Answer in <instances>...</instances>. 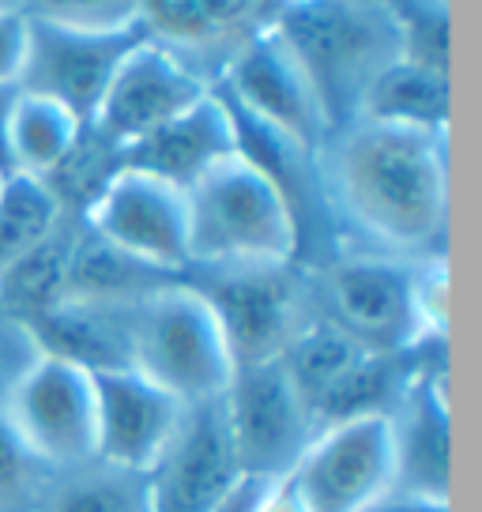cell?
I'll return each instance as SVG.
<instances>
[{
  "label": "cell",
  "instance_id": "10",
  "mask_svg": "<svg viewBox=\"0 0 482 512\" xmlns=\"http://www.w3.org/2000/svg\"><path fill=\"white\" fill-rule=\"evenodd\" d=\"M211 91V83L181 57V49L144 34L113 68L91 117V132L113 155L144 140L147 132L174 121Z\"/></svg>",
  "mask_w": 482,
  "mask_h": 512
},
{
  "label": "cell",
  "instance_id": "7",
  "mask_svg": "<svg viewBox=\"0 0 482 512\" xmlns=\"http://www.w3.org/2000/svg\"><path fill=\"white\" fill-rule=\"evenodd\" d=\"M223 418L238 471L253 482L287 479L317 433L309 403L279 358L234 369L223 396Z\"/></svg>",
  "mask_w": 482,
  "mask_h": 512
},
{
  "label": "cell",
  "instance_id": "22",
  "mask_svg": "<svg viewBox=\"0 0 482 512\" xmlns=\"http://www.w3.org/2000/svg\"><path fill=\"white\" fill-rule=\"evenodd\" d=\"M38 512H151V490L144 475L87 464L53 482L49 494L38 497Z\"/></svg>",
  "mask_w": 482,
  "mask_h": 512
},
{
  "label": "cell",
  "instance_id": "33",
  "mask_svg": "<svg viewBox=\"0 0 482 512\" xmlns=\"http://www.w3.org/2000/svg\"><path fill=\"white\" fill-rule=\"evenodd\" d=\"M4 177H8V174H4V170H0V189H4Z\"/></svg>",
  "mask_w": 482,
  "mask_h": 512
},
{
  "label": "cell",
  "instance_id": "9",
  "mask_svg": "<svg viewBox=\"0 0 482 512\" xmlns=\"http://www.w3.org/2000/svg\"><path fill=\"white\" fill-rule=\"evenodd\" d=\"M287 482L309 512H362L396 486L392 422L385 411L328 422L309 437Z\"/></svg>",
  "mask_w": 482,
  "mask_h": 512
},
{
  "label": "cell",
  "instance_id": "14",
  "mask_svg": "<svg viewBox=\"0 0 482 512\" xmlns=\"http://www.w3.org/2000/svg\"><path fill=\"white\" fill-rule=\"evenodd\" d=\"M241 482L245 475L230 448L223 400L196 403L185 411L159 467L147 475L151 512H215Z\"/></svg>",
  "mask_w": 482,
  "mask_h": 512
},
{
  "label": "cell",
  "instance_id": "12",
  "mask_svg": "<svg viewBox=\"0 0 482 512\" xmlns=\"http://www.w3.org/2000/svg\"><path fill=\"white\" fill-rule=\"evenodd\" d=\"M95 464L151 475L185 422V403L136 366L95 369Z\"/></svg>",
  "mask_w": 482,
  "mask_h": 512
},
{
  "label": "cell",
  "instance_id": "11",
  "mask_svg": "<svg viewBox=\"0 0 482 512\" xmlns=\"http://www.w3.org/2000/svg\"><path fill=\"white\" fill-rule=\"evenodd\" d=\"M332 324L373 354L422 347L415 320V264L403 256L362 253L332 260L321 275Z\"/></svg>",
  "mask_w": 482,
  "mask_h": 512
},
{
  "label": "cell",
  "instance_id": "25",
  "mask_svg": "<svg viewBox=\"0 0 482 512\" xmlns=\"http://www.w3.org/2000/svg\"><path fill=\"white\" fill-rule=\"evenodd\" d=\"M23 12L72 31H129L144 23V0H23Z\"/></svg>",
  "mask_w": 482,
  "mask_h": 512
},
{
  "label": "cell",
  "instance_id": "8",
  "mask_svg": "<svg viewBox=\"0 0 482 512\" xmlns=\"http://www.w3.org/2000/svg\"><path fill=\"white\" fill-rule=\"evenodd\" d=\"M219 95L234 110L238 121L268 132L275 140L294 147L298 155L321 151L332 136L317 91L309 87L306 72L290 57V49L275 38L272 27H260L245 38L226 68Z\"/></svg>",
  "mask_w": 482,
  "mask_h": 512
},
{
  "label": "cell",
  "instance_id": "28",
  "mask_svg": "<svg viewBox=\"0 0 482 512\" xmlns=\"http://www.w3.org/2000/svg\"><path fill=\"white\" fill-rule=\"evenodd\" d=\"M362 512H452V497L411 494V490H388Z\"/></svg>",
  "mask_w": 482,
  "mask_h": 512
},
{
  "label": "cell",
  "instance_id": "2",
  "mask_svg": "<svg viewBox=\"0 0 482 512\" xmlns=\"http://www.w3.org/2000/svg\"><path fill=\"white\" fill-rule=\"evenodd\" d=\"M268 27L306 72L332 132L354 117L373 76L403 57L388 0H275Z\"/></svg>",
  "mask_w": 482,
  "mask_h": 512
},
{
  "label": "cell",
  "instance_id": "29",
  "mask_svg": "<svg viewBox=\"0 0 482 512\" xmlns=\"http://www.w3.org/2000/svg\"><path fill=\"white\" fill-rule=\"evenodd\" d=\"M245 512H309V509L287 479H275V482H260V490L253 494Z\"/></svg>",
  "mask_w": 482,
  "mask_h": 512
},
{
  "label": "cell",
  "instance_id": "26",
  "mask_svg": "<svg viewBox=\"0 0 482 512\" xmlns=\"http://www.w3.org/2000/svg\"><path fill=\"white\" fill-rule=\"evenodd\" d=\"M42 471L46 467L27 452L12 422L0 411V512L31 509L34 494L42 490Z\"/></svg>",
  "mask_w": 482,
  "mask_h": 512
},
{
  "label": "cell",
  "instance_id": "1",
  "mask_svg": "<svg viewBox=\"0 0 482 512\" xmlns=\"http://www.w3.org/2000/svg\"><path fill=\"white\" fill-rule=\"evenodd\" d=\"M336 208L388 256H430L452 200L449 132L351 121L321 147Z\"/></svg>",
  "mask_w": 482,
  "mask_h": 512
},
{
  "label": "cell",
  "instance_id": "17",
  "mask_svg": "<svg viewBox=\"0 0 482 512\" xmlns=\"http://www.w3.org/2000/svg\"><path fill=\"white\" fill-rule=\"evenodd\" d=\"M241 151L238 117L226 106V98L211 87L208 95L193 102L185 113H177L174 121L147 132L144 140L125 147L117 162L147 170L155 177L174 181L177 189H189L196 177L208 174L215 162Z\"/></svg>",
  "mask_w": 482,
  "mask_h": 512
},
{
  "label": "cell",
  "instance_id": "6",
  "mask_svg": "<svg viewBox=\"0 0 482 512\" xmlns=\"http://www.w3.org/2000/svg\"><path fill=\"white\" fill-rule=\"evenodd\" d=\"M19 441L34 460L53 471H76L95 464V377L91 369L34 354L23 366L8 400L0 403Z\"/></svg>",
  "mask_w": 482,
  "mask_h": 512
},
{
  "label": "cell",
  "instance_id": "5",
  "mask_svg": "<svg viewBox=\"0 0 482 512\" xmlns=\"http://www.w3.org/2000/svg\"><path fill=\"white\" fill-rule=\"evenodd\" d=\"M87 234L159 275L193 268L189 200L174 181L117 162L87 200Z\"/></svg>",
  "mask_w": 482,
  "mask_h": 512
},
{
  "label": "cell",
  "instance_id": "16",
  "mask_svg": "<svg viewBox=\"0 0 482 512\" xmlns=\"http://www.w3.org/2000/svg\"><path fill=\"white\" fill-rule=\"evenodd\" d=\"M396 486L411 494L452 497V411L445 373L403 384L400 400L388 407Z\"/></svg>",
  "mask_w": 482,
  "mask_h": 512
},
{
  "label": "cell",
  "instance_id": "32",
  "mask_svg": "<svg viewBox=\"0 0 482 512\" xmlns=\"http://www.w3.org/2000/svg\"><path fill=\"white\" fill-rule=\"evenodd\" d=\"M0 8H23V0H0Z\"/></svg>",
  "mask_w": 482,
  "mask_h": 512
},
{
  "label": "cell",
  "instance_id": "21",
  "mask_svg": "<svg viewBox=\"0 0 482 512\" xmlns=\"http://www.w3.org/2000/svg\"><path fill=\"white\" fill-rule=\"evenodd\" d=\"M65 200L46 181L27 174H8L0 189V275L31 256L42 241L61 230Z\"/></svg>",
  "mask_w": 482,
  "mask_h": 512
},
{
  "label": "cell",
  "instance_id": "15",
  "mask_svg": "<svg viewBox=\"0 0 482 512\" xmlns=\"http://www.w3.org/2000/svg\"><path fill=\"white\" fill-rule=\"evenodd\" d=\"M219 313L234 366H260L283 358L287 343L302 328L294 290L283 268H245L219 272V283L204 290Z\"/></svg>",
  "mask_w": 482,
  "mask_h": 512
},
{
  "label": "cell",
  "instance_id": "13",
  "mask_svg": "<svg viewBox=\"0 0 482 512\" xmlns=\"http://www.w3.org/2000/svg\"><path fill=\"white\" fill-rule=\"evenodd\" d=\"M144 34V23L129 31H72L31 19V53L19 87L57 98L83 125H91L113 68Z\"/></svg>",
  "mask_w": 482,
  "mask_h": 512
},
{
  "label": "cell",
  "instance_id": "4",
  "mask_svg": "<svg viewBox=\"0 0 482 512\" xmlns=\"http://www.w3.org/2000/svg\"><path fill=\"white\" fill-rule=\"evenodd\" d=\"M129 366L185 407L223 400L238 369L211 298L185 283H159L132 302Z\"/></svg>",
  "mask_w": 482,
  "mask_h": 512
},
{
  "label": "cell",
  "instance_id": "31",
  "mask_svg": "<svg viewBox=\"0 0 482 512\" xmlns=\"http://www.w3.org/2000/svg\"><path fill=\"white\" fill-rule=\"evenodd\" d=\"M12 95H16V87H12V91H0V170H4V174H12V166H8V147H4V117H8Z\"/></svg>",
  "mask_w": 482,
  "mask_h": 512
},
{
  "label": "cell",
  "instance_id": "27",
  "mask_svg": "<svg viewBox=\"0 0 482 512\" xmlns=\"http://www.w3.org/2000/svg\"><path fill=\"white\" fill-rule=\"evenodd\" d=\"M27 53H31V16L23 8H0V91L19 87Z\"/></svg>",
  "mask_w": 482,
  "mask_h": 512
},
{
  "label": "cell",
  "instance_id": "3",
  "mask_svg": "<svg viewBox=\"0 0 482 512\" xmlns=\"http://www.w3.org/2000/svg\"><path fill=\"white\" fill-rule=\"evenodd\" d=\"M189 256L215 272L287 268L298 253V215L279 177L249 151L215 162L185 189Z\"/></svg>",
  "mask_w": 482,
  "mask_h": 512
},
{
  "label": "cell",
  "instance_id": "24",
  "mask_svg": "<svg viewBox=\"0 0 482 512\" xmlns=\"http://www.w3.org/2000/svg\"><path fill=\"white\" fill-rule=\"evenodd\" d=\"M68 253H72V241L57 230L31 256H23L16 268L0 275V302L19 313V320H31L34 313L57 305L65 298Z\"/></svg>",
  "mask_w": 482,
  "mask_h": 512
},
{
  "label": "cell",
  "instance_id": "18",
  "mask_svg": "<svg viewBox=\"0 0 482 512\" xmlns=\"http://www.w3.org/2000/svg\"><path fill=\"white\" fill-rule=\"evenodd\" d=\"M129 305L83 302L61 298L31 320H23V332L34 339L38 354H53L76 362L83 369L129 366Z\"/></svg>",
  "mask_w": 482,
  "mask_h": 512
},
{
  "label": "cell",
  "instance_id": "23",
  "mask_svg": "<svg viewBox=\"0 0 482 512\" xmlns=\"http://www.w3.org/2000/svg\"><path fill=\"white\" fill-rule=\"evenodd\" d=\"M260 0H144V27L166 46H204L211 38L241 27Z\"/></svg>",
  "mask_w": 482,
  "mask_h": 512
},
{
  "label": "cell",
  "instance_id": "30",
  "mask_svg": "<svg viewBox=\"0 0 482 512\" xmlns=\"http://www.w3.org/2000/svg\"><path fill=\"white\" fill-rule=\"evenodd\" d=\"M257 490H260V482L245 479V482L238 486V490H234V494L226 497V501H223V505H219L215 512H245V509H249V501H253V494H257Z\"/></svg>",
  "mask_w": 482,
  "mask_h": 512
},
{
  "label": "cell",
  "instance_id": "20",
  "mask_svg": "<svg viewBox=\"0 0 482 512\" xmlns=\"http://www.w3.org/2000/svg\"><path fill=\"white\" fill-rule=\"evenodd\" d=\"M83 132L87 125L57 98L16 87L4 117V147H8L12 174L49 181L80 147Z\"/></svg>",
  "mask_w": 482,
  "mask_h": 512
},
{
  "label": "cell",
  "instance_id": "19",
  "mask_svg": "<svg viewBox=\"0 0 482 512\" xmlns=\"http://www.w3.org/2000/svg\"><path fill=\"white\" fill-rule=\"evenodd\" d=\"M452 117V76L411 57L385 64L366 95L358 98L351 121H381V125L422 128V132H449ZM347 121V125H351Z\"/></svg>",
  "mask_w": 482,
  "mask_h": 512
}]
</instances>
